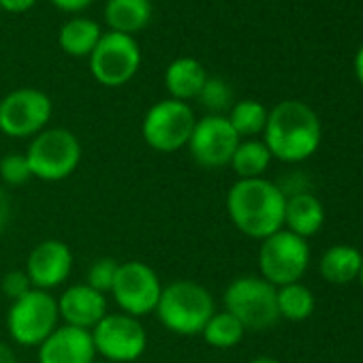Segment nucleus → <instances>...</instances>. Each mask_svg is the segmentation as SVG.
<instances>
[{
  "instance_id": "f8f14e48",
  "label": "nucleus",
  "mask_w": 363,
  "mask_h": 363,
  "mask_svg": "<svg viewBox=\"0 0 363 363\" xmlns=\"http://www.w3.org/2000/svg\"><path fill=\"white\" fill-rule=\"evenodd\" d=\"M162 293V282L156 269L143 261H124L118 267L111 295L120 312L143 318L156 310Z\"/></svg>"
},
{
  "instance_id": "a878e982",
  "label": "nucleus",
  "mask_w": 363,
  "mask_h": 363,
  "mask_svg": "<svg viewBox=\"0 0 363 363\" xmlns=\"http://www.w3.org/2000/svg\"><path fill=\"white\" fill-rule=\"evenodd\" d=\"M197 101L208 111V116H227L235 103V94H233V88L225 79L208 77Z\"/></svg>"
},
{
  "instance_id": "c85d7f7f",
  "label": "nucleus",
  "mask_w": 363,
  "mask_h": 363,
  "mask_svg": "<svg viewBox=\"0 0 363 363\" xmlns=\"http://www.w3.org/2000/svg\"><path fill=\"white\" fill-rule=\"evenodd\" d=\"M0 289H3V293L16 301L20 297H24L26 293H30L35 286L28 278V274L24 269H9L5 276H3V282H0Z\"/></svg>"
},
{
  "instance_id": "72a5a7b5",
  "label": "nucleus",
  "mask_w": 363,
  "mask_h": 363,
  "mask_svg": "<svg viewBox=\"0 0 363 363\" xmlns=\"http://www.w3.org/2000/svg\"><path fill=\"white\" fill-rule=\"evenodd\" d=\"M352 69H354V75L359 79V84L363 86V43L359 45L357 54H354V60H352Z\"/></svg>"
},
{
  "instance_id": "e433bc0d",
  "label": "nucleus",
  "mask_w": 363,
  "mask_h": 363,
  "mask_svg": "<svg viewBox=\"0 0 363 363\" xmlns=\"http://www.w3.org/2000/svg\"><path fill=\"white\" fill-rule=\"evenodd\" d=\"M105 363H107V361H105Z\"/></svg>"
},
{
  "instance_id": "a211bd4d",
  "label": "nucleus",
  "mask_w": 363,
  "mask_h": 363,
  "mask_svg": "<svg viewBox=\"0 0 363 363\" xmlns=\"http://www.w3.org/2000/svg\"><path fill=\"white\" fill-rule=\"evenodd\" d=\"M325 223V208L316 195L310 191H299L286 195L284 206V229L308 240L320 231Z\"/></svg>"
},
{
  "instance_id": "6ab92c4d",
  "label": "nucleus",
  "mask_w": 363,
  "mask_h": 363,
  "mask_svg": "<svg viewBox=\"0 0 363 363\" xmlns=\"http://www.w3.org/2000/svg\"><path fill=\"white\" fill-rule=\"evenodd\" d=\"M152 3L150 0H107L105 5V24L111 33L135 37L152 22Z\"/></svg>"
},
{
  "instance_id": "2eb2a0df",
  "label": "nucleus",
  "mask_w": 363,
  "mask_h": 363,
  "mask_svg": "<svg viewBox=\"0 0 363 363\" xmlns=\"http://www.w3.org/2000/svg\"><path fill=\"white\" fill-rule=\"evenodd\" d=\"M39 363H96L92 333L71 325H58L56 331L37 348Z\"/></svg>"
},
{
  "instance_id": "473e14b6",
  "label": "nucleus",
  "mask_w": 363,
  "mask_h": 363,
  "mask_svg": "<svg viewBox=\"0 0 363 363\" xmlns=\"http://www.w3.org/2000/svg\"><path fill=\"white\" fill-rule=\"evenodd\" d=\"M0 363H18L16 350L7 342H0Z\"/></svg>"
},
{
  "instance_id": "c756f323",
  "label": "nucleus",
  "mask_w": 363,
  "mask_h": 363,
  "mask_svg": "<svg viewBox=\"0 0 363 363\" xmlns=\"http://www.w3.org/2000/svg\"><path fill=\"white\" fill-rule=\"evenodd\" d=\"M11 218H13V203L5 186L0 184V233L7 231V227L11 225Z\"/></svg>"
},
{
  "instance_id": "bb28decb",
  "label": "nucleus",
  "mask_w": 363,
  "mask_h": 363,
  "mask_svg": "<svg viewBox=\"0 0 363 363\" xmlns=\"http://www.w3.org/2000/svg\"><path fill=\"white\" fill-rule=\"evenodd\" d=\"M33 179V171L24 152H9L0 158V182L5 186H24Z\"/></svg>"
},
{
  "instance_id": "1a4fd4ad",
  "label": "nucleus",
  "mask_w": 363,
  "mask_h": 363,
  "mask_svg": "<svg viewBox=\"0 0 363 363\" xmlns=\"http://www.w3.org/2000/svg\"><path fill=\"white\" fill-rule=\"evenodd\" d=\"M90 333L96 354L107 363H133L147 348V331L141 318L124 312H107Z\"/></svg>"
},
{
  "instance_id": "cd10ccee",
  "label": "nucleus",
  "mask_w": 363,
  "mask_h": 363,
  "mask_svg": "<svg viewBox=\"0 0 363 363\" xmlns=\"http://www.w3.org/2000/svg\"><path fill=\"white\" fill-rule=\"evenodd\" d=\"M120 261H116L113 257H103L99 261H94L88 269L86 276V284L103 295L111 293V286L116 282V274H118Z\"/></svg>"
},
{
  "instance_id": "0eeeda50",
  "label": "nucleus",
  "mask_w": 363,
  "mask_h": 363,
  "mask_svg": "<svg viewBox=\"0 0 363 363\" xmlns=\"http://www.w3.org/2000/svg\"><path fill=\"white\" fill-rule=\"evenodd\" d=\"M195 124L197 116L191 103L162 99L145 111L141 122V135L152 150L171 154L189 145Z\"/></svg>"
},
{
  "instance_id": "9b49d317",
  "label": "nucleus",
  "mask_w": 363,
  "mask_h": 363,
  "mask_svg": "<svg viewBox=\"0 0 363 363\" xmlns=\"http://www.w3.org/2000/svg\"><path fill=\"white\" fill-rule=\"evenodd\" d=\"M92 77L105 88L128 84L141 67V50L135 37L120 33H103L101 41L88 56Z\"/></svg>"
},
{
  "instance_id": "c9c22d12",
  "label": "nucleus",
  "mask_w": 363,
  "mask_h": 363,
  "mask_svg": "<svg viewBox=\"0 0 363 363\" xmlns=\"http://www.w3.org/2000/svg\"><path fill=\"white\" fill-rule=\"evenodd\" d=\"M359 282H361V286H363V261H361V272H359Z\"/></svg>"
},
{
  "instance_id": "39448f33",
  "label": "nucleus",
  "mask_w": 363,
  "mask_h": 363,
  "mask_svg": "<svg viewBox=\"0 0 363 363\" xmlns=\"http://www.w3.org/2000/svg\"><path fill=\"white\" fill-rule=\"evenodd\" d=\"M223 303L246 331H265L280 320L276 286L261 276H240L231 280L223 293Z\"/></svg>"
},
{
  "instance_id": "6e6552de",
  "label": "nucleus",
  "mask_w": 363,
  "mask_h": 363,
  "mask_svg": "<svg viewBox=\"0 0 363 363\" xmlns=\"http://www.w3.org/2000/svg\"><path fill=\"white\" fill-rule=\"evenodd\" d=\"M310 259L308 242L286 229H280L259 246V274L276 289L301 282L310 267Z\"/></svg>"
},
{
  "instance_id": "f704fd0d",
  "label": "nucleus",
  "mask_w": 363,
  "mask_h": 363,
  "mask_svg": "<svg viewBox=\"0 0 363 363\" xmlns=\"http://www.w3.org/2000/svg\"><path fill=\"white\" fill-rule=\"evenodd\" d=\"M250 363H282V361H278L274 357H267V354H261V357H255Z\"/></svg>"
},
{
  "instance_id": "7c9ffc66",
  "label": "nucleus",
  "mask_w": 363,
  "mask_h": 363,
  "mask_svg": "<svg viewBox=\"0 0 363 363\" xmlns=\"http://www.w3.org/2000/svg\"><path fill=\"white\" fill-rule=\"evenodd\" d=\"M50 3L65 13H79L84 9H88L94 0H50Z\"/></svg>"
},
{
  "instance_id": "5701e85b",
  "label": "nucleus",
  "mask_w": 363,
  "mask_h": 363,
  "mask_svg": "<svg viewBox=\"0 0 363 363\" xmlns=\"http://www.w3.org/2000/svg\"><path fill=\"white\" fill-rule=\"evenodd\" d=\"M276 303H278L280 318H286L291 323H301V320L310 318L314 314V308H316L314 293L301 282L278 286L276 289Z\"/></svg>"
},
{
  "instance_id": "7ed1b4c3",
  "label": "nucleus",
  "mask_w": 363,
  "mask_h": 363,
  "mask_svg": "<svg viewBox=\"0 0 363 363\" xmlns=\"http://www.w3.org/2000/svg\"><path fill=\"white\" fill-rule=\"evenodd\" d=\"M154 312L160 325L175 335H201L203 327L216 312V301L199 282L173 280L162 284Z\"/></svg>"
},
{
  "instance_id": "412c9836",
  "label": "nucleus",
  "mask_w": 363,
  "mask_h": 363,
  "mask_svg": "<svg viewBox=\"0 0 363 363\" xmlns=\"http://www.w3.org/2000/svg\"><path fill=\"white\" fill-rule=\"evenodd\" d=\"M101 37H103V30L94 20L77 16L62 24L58 33V43L67 56L88 58L92 50L96 48V43L101 41Z\"/></svg>"
},
{
  "instance_id": "f257e3e1",
  "label": "nucleus",
  "mask_w": 363,
  "mask_h": 363,
  "mask_svg": "<svg viewBox=\"0 0 363 363\" xmlns=\"http://www.w3.org/2000/svg\"><path fill=\"white\" fill-rule=\"evenodd\" d=\"M286 195L265 177L238 179L227 191L225 208L233 227L246 238L263 242L284 229Z\"/></svg>"
},
{
  "instance_id": "f3484780",
  "label": "nucleus",
  "mask_w": 363,
  "mask_h": 363,
  "mask_svg": "<svg viewBox=\"0 0 363 363\" xmlns=\"http://www.w3.org/2000/svg\"><path fill=\"white\" fill-rule=\"evenodd\" d=\"M208 71L206 67L191 56H182L169 62L164 71V88L169 99L182 101V103H191L197 101L201 88L208 82Z\"/></svg>"
},
{
  "instance_id": "393cba45",
  "label": "nucleus",
  "mask_w": 363,
  "mask_h": 363,
  "mask_svg": "<svg viewBox=\"0 0 363 363\" xmlns=\"http://www.w3.org/2000/svg\"><path fill=\"white\" fill-rule=\"evenodd\" d=\"M244 335H246L244 325L227 310H216L201 331V337L206 340V344L218 350L235 348L244 340Z\"/></svg>"
},
{
  "instance_id": "f03ea898",
  "label": "nucleus",
  "mask_w": 363,
  "mask_h": 363,
  "mask_svg": "<svg viewBox=\"0 0 363 363\" xmlns=\"http://www.w3.org/2000/svg\"><path fill=\"white\" fill-rule=\"evenodd\" d=\"M323 128L318 113L303 101H282L267 113L263 143L272 158L282 162L308 160L320 145Z\"/></svg>"
},
{
  "instance_id": "ddd939ff",
  "label": "nucleus",
  "mask_w": 363,
  "mask_h": 363,
  "mask_svg": "<svg viewBox=\"0 0 363 363\" xmlns=\"http://www.w3.org/2000/svg\"><path fill=\"white\" fill-rule=\"evenodd\" d=\"M240 141L242 139L229 124L227 116L206 113L203 118H197L186 147L197 164L206 169H220L231 162Z\"/></svg>"
},
{
  "instance_id": "aec40b11",
  "label": "nucleus",
  "mask_w": 363,
  "mask_h": 363,
  "mask_svg": "<svg viewBox=\"0 0 363 363\" xmlns=\"http://www.w3.org/2000/svg\"><path fill=\"white\" fill-rule=\"evenodd\" d=\"M361 261H363V252H359L354 246L337 244L323 252L318 269L323 280L331 284H348L352 280H359Z\"/></svg>"
},
{
  "instance_id": "4be33fe9",
  "label": "nucleus",
  "mask_w": 363,
  "mask_h": 363,
  "mask_svg": "<svg viewBox=\"0 0 363 363\" xmlns=\"http://www.w3.org/2000/svg\"><path fill=\"white\" fill-rule=\"evenodd\" d=\"M272 160V152L267 150L263 139H242L233 152L229 167L233 169L238 179H255L263 177Z\"/></svg>"
},
{
  "instance_id": "9d476101",
  "label": "nucleus",
  "mask_w": 363,
  "mask_h": 363,
  "mask_svg": "<svg viewBox=\"0 0 363 363\" xmlns=\"http://www.w3.org/2000/svg\"><path fill=\"white\" fill-rule=\"evenodd\" d=\"M52 99L39 88H18L0 99V133L11 139H33L50 126Z\"/></svg>"
},
{
  "instance_id": "dca6fc26",
  "label": "nucleus",
  "mask_w": 363,
  "mask_h": 363,
  "mask_svg": "<svg viewBox=\"0 0 363 363\" xmlns=\"http://www.w3.org/2000/svg\"><path fill=\"white\" fill-rule=\"evenodd\" d=\"M56 299H58L60 320H65V325L71 327L90 331L107 314V297L90 289L86 282L71 284Z\"/></svg>"
},
{
  "instance_id": "20e7f679",
  "label": "nucleus",
  "mask_w": 363,
  "mask_h": 363,
  "mask_svg": "<svg viewBox=\"0 0 363 363\" xmlns=\"http://www.w3.org/2000/svg\"><path fill=\"white\" fill-rule=\"evenodd\" d=\"M33 177L41 182H62L75 173L82 162V141L62 126H48L35 135L24 152Z\"/></svg>"
},
{
  "instance_id": "423d86ee",
  "label": "nucleus",
  "mask_w": 363,
  "mask_h": 363,
  "mask_svg": "<svg viewBox=\"0 0 363 363\" xmlns=\"http://www.w3.org/2000/svg\"><path fill=\"white\" fill-rule=\"evenodd\" d=\"M60 325L58 299L50 291L33 289L11 301L7 312V331L24 348H39Z\"/></svg>"
},
{
  "instance_id": "b1692460",
  "label": "nucleus",
  "mask_w": 363,
  "mask_h": 363,
  "mask_svg": "<svg viewBox=\"0 0 363 363\" xmlns=\"http://www.w3.org/2000/svg\"><path fill=\"white\" fill-rule=\"evenodd\" d=\"M267 113L269 109L263 103L255 99H242L233 103V107L227 113V120L240 139H257V135H263L265 130Z\"/></svg>"
},
{
  "instance_id": "4468645a",
  "label": "nucleus",
  "mask_w": 363,
  "mask_h": 363,
  "mask_svg": "<svg viewBox=\"0 0 363 363\" xmlns=\"http://www.w3.org/2000/svg\"><path fill=\"white\" fill-rule=\"evenodd\" d=\"M24 272L35 289L52 293L69 280L73 272V250L62 240H43L30 250Z\"/></svg>"
},
{
  "instance_id": "2f4dec72",
  "label": "nucleus",
  "mask_w": 363,
  "mask_h": 363,
  "mask_svg": "<svg viewBox=\"0 0 363 363\" xmlns=\"http://www.w3.org/2000/svg\"><path fill=\"white\" fill-rule=\"evenodd\" d=\"M37 5V0H0V11L7 13H26Z\"/></svg>"
}]
</instances>
